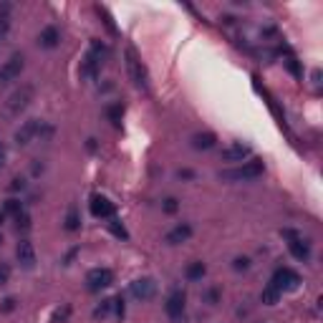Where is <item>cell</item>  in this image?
Listing matches in <instances>:
<instances>
[{
  "instance_id": "8fae6325",
  "label": "cell",
  "mask_w": 323,
  "mask_h": 323,
  "mask_svg": "<svg viewBox=\"0 0 323 323\" xmlns=\"http://www.w3.org/2000/svg\"><path fill=\"white\" fill-rule=\"evenodd\" d=\"M15 258H18V263H20L23 268H33V265H35V248H33L30 240H20V242H18Z\"/></svg>"
},
{
  "instance_id": "d6986e66",
  "label": "cell",
  "mask_w": 323,
  "mask_h": 323,
  "mask_svg": "<svg viewBox=\"0 0 323 323\" xmlns=\"http://www.w3.org/2000/svg\"><path fill=\"white\" fill-rule=\"evenodd\" d=\"M99 61L89 53L86 58H84V63H81V73H84V76H89V78H96V73H99Z\"/></svg>"
},
{
  "instance_id": "7402d4cb",
  "label": "cell",
  "mask_w": 323,
  "mask_h": 323,
  "mask_svg": "<svg viewBox=\"0 0 323 323\" xmlns=\"http://www.w3.org/2000/svg\"><path fill=\"white\" fill-rule=\"evenodd\" d=\"M99 63H104L106 58H109V48H106V43H101V40H94V43H91V51H89Z\"/></svg>"
},
{
  "instance_id": "8d00e7d4",
  "label": "cell",
  "mask_w": 323,
  "mask_h": 323,
  "mask_svg": "<svg viewBox=\"0 0 323 323\" xmlns=\"http://www.w3.org/2000/svg\"><path fill=\"white\" fill-rule=\"evenodd\" d=\"M0 311H3V313L15 311V298H5V301H3V306H0Z\"/></svg>"
},
{
  "instance_id": "484cf974",
  "label": "cell",
  "mask_w": 323,
  "mask_h": 323,
  "mask_svg": "<svg viewBox=\"0 0 323 323\" xmlns=\"http://www.w3.org/2000/svg\"><path fill=\"white\" fill-rule=\"evenodd\" d=\"M111 308H114V298H106V301H101V306L94 311V316H96V318H106V316L111 313Z\"/></svg>"
},
{
  "instance_id": "44dd1931",
  "label": "cell",
  "mask_w": 323,
  "mask_h": 323,
  "mask_svg": "<svg viewBox=\"0 0 323 323\" xmlns=\"http://www.w3.org/2000/svg\"><path fill=\"white\" fill-rule=\"evenodd\" d=\"M106 225H109V232H111V235H116V237H121V240H129V232H127L124 225H121L119 217H111Z\"/></svg>"
},
{
  "instance_id": "d6a6232c",
  "label": "cell",
  "mask_w": 323,
  "mask_h": 323,
  "mask_svg": "<svg viewBox=\"0 0 323 323\" xmlns=\"http://www.w3.org/2000/svg\"><path fill=\"white\" fill-rule=\"evenodd\" d=\"M232 268H235V270H248V268H250V258H235V260H232Z\"/></svg>"
},
{
  "instance_id": "6da1fadb",
  "label": "cell",
  "mask_w": 323,
  "mask_h": 323,
  "mask_svg": "<svg viewBox=\"0 0 323 323\" xmlns=\"http://www.w3.org/2000/svg\"><path fill=\"white\" fill-rule=\"evenodd\" d=\"M33 94H35L33 84H23L20 89H15V91L8 96V101H5V116H18V114L33 101Z\"/></svg>"
},
{
  "instance_id": "5b68a950",
  "label": "cell",
  "mask_w": 323,
  "mask_h": 323,
  "mask_svg": "<svg viewBox=\"0 0 323 323\" xmlns=\"http://www.w3.org/2000/svg\"><path fill=\"white\" fill-rule=\"evenodd\" d=\"M25 68V58L23 53H13L3 66H0V84H10V81H15Z\"/></svg>"
},
{
  "instance_id": "836d02e7",
  "label": "cell",
  "mask_w": 323,
  "mask_h": 323,
  "mask_svg": "<svg viewBox=\"0 0 323 323\" xmlns=\"http://www.w3.org/2000/svg\"><path fill=\"white\" fill-rule=\"evenodd\" d=\"M96 10H99V13H101V15L106 18V20H104V23H106V28H109L111 33H116V25L111 23V15H109V10H106V8H101V5H96Z\"/></svg>"
},
{
  "instance_id": "f35d334b",
  "label": "cell",
  "mask_w": 323,
  "mask_h": 323,
  "mask_svg": "<svg viewBox=\"0 0 323 323\" xmlns=\"http://www.w3.org/2000/svg\"><path fill=\"white\" fill-rule=\"evenodd\" d=\"M179 177H184V179H189V177H192V172H189V169H179Z\"/></svg>"
},
{
  "instance_id": "ac0fdd59",
  "label": "cell",
  "mask_w": 323,
  "mask_h": 323,
  "mask_svg": "<svg viewBox=\"0 0 323 323\" xmlns=\"http://www.w3.org/2000/svg\"><path fill=\"white\" fill-rule=\"evenodd\" d=\"M68 232H76L78 227H81V215H78V207L76 205H71L68 207V215H66V225H63Z\"/></svg>"
},
{
  "instance_id": "4fadbf2b",
  "label": "cell",
  "mask_w": 323,
  "mask_h": 323,
  "mask_svg": "<svg viewBox=\"0 0 323 323\" xmlns=\"http://www.w3.org/2000/svg\"><path fill=\"white\" fill-rule=\"evenodd\" d=\"M58 40H61V30L56 25H46L43 30H40V35H38V46L40 48H56Z\"/></svg>"
},
{
  "instance_id": "e575fe53",
  "label": "cell",
  "mask_w": 323,
  "mask_h": 323,
  "mask_svg": "<svg viewBox=\"0 0 323 323\" xmlns=\"http://www.w3.org/2000/svg\"><path fill=\"white\" fill-rule=\"evenodd\" d=\"M114 311H116V318H124V298L121 296L114 298Z\"/></svg>"
},
{
  "instance_id": "ab89813d",
  "label": "cell",
  "mask_w": 323,
  "mask_h": 323,
  "mask_svg": "<svg viewBox=\"0 0 323 323\" xmlns=\"http://www.w3.org/2000/svg\"><path fill=\"white\" fill-rule=\"evenodd\" d=\"M5 217H8V215H5L3 210H0V225H3V222H5Z\"/></svg>"
},
{
  "instance_id": "e0dca14e",
  "label": "cell",
  "mask_w": 323,
  "mask_h": 323,
  "mask_svg": "<svg viewBox=\"0 0 323 323\" xmlns=\"http://www.w3.org/2000/svg\"><path fill=\"white\" fill-rule=\"evenodd\" d=\"M205 273H207V265H205V263H199V260L189 263L187 270H184L187 280H202V278H205Z\"/></svg>"
},
{
  "instance_id": "52a82bcc",
  "label": "cell",
  "mask_w": 323,
  "mask_h": 323,
  "mask_svg": "<svg viewBox=\"0 0 323 323\" xmlns=\"http://www.w3.org/2000/svg\"><path fill=\"white\" fill-rule=\"evenodd\" d=\"M184 306H187V298L182 291H172L167 296V303H164V311L167 316L174 321V323H184Z\"/></svg>"
},
{
  "instance_id": "3957f363",
  "label": "cell",
  "mask_w": 323,
  "mask_h": 323,
  "mask_svg": "<svg viewBox=\"0 0 323 323\" xmlns=\"http://www.w3.org/2000/svg\"><path fill=\"white\" fill-rule=\"evenodd\" d=\"M263 169H265L263 159H250V162H242V167H237V169L222 172V177L225 179H255L263 174Z\"/></svg>"
},
{
  "instance_id": "d590c367",
  "label": "cell",
  "mask_w": 323,
  "mask_h": 323,
  "mask_svg": "<svg viewBox=\"0 0 323 323\" xmlns=\"http://www.w3.org/2000/svg\"><path fill=\"white\" fill-rule=\"evenodd\" d=\"M10 189H13V192H23V189H25V179H20V177L10 179Z\"/></svg>"
},
{
  "instance_id": "60d3db41",
  "label": "cell",
  "mask_w": 323,
  "mask_h": 323,
  "mask_svg": "<svg viewBox=\"0 0 323 323\" xmlns=\"http://www.w3.org/2000/svg\"><path fill=\"white\" fill-rule=\"evenodd\" d=\"M0 245H3V235H0Z\"/></svg>"
},
{
  "instance_id": "d4e9b609",
  "label": "cell",
  "mask_w": 323,
  "mask_h": 323,
  "mask_svg": "<svg viewBox=\"0 0 323 323\" xmlns=\"http://www.w3.org/2000/svg\"><path fill=\"white\" fill-rule=\"evenodd\" d=\"M278 298H280V291H275L273 286H268V288L263 291V303H268V306H275V303H278Z\"/></svg>"
},
{
  "instance_id": "1f68e13d",
  "label": "cell",
  "mask_w": 323,
  "mask_h": 323,
  "mask_svg": "<svg viewBox=\"0 0 323 323\" xmlns=\"http://www.w3.org/2000/svg\"><path fill=\"white\" fill-rule=\"evenodd\" d=\"M220 301V288H210L207 293H205V303H210V306H215Z\"/></svg>"
},
{
  "instance_id": "5bb4252c",
  "label": "cell",
  "mask_w": 323,
  "mask_h": 323,
  "mask_svg": "<svg viewBox=\"0 0 323 323\" xmlns=\"http://www.w3.org/2000/svg\"><path fill=\"white\" fill-rule=\"evenodd\" d=\"M189 237H192V225H187V222H179L177 227H172L167 232V242H169V245H179V242H187Z\"/></svg>"
},
{
  "instance_id": "9c48e42d",
  "label": "cell",
  "mask_w": 323,
  "mask_h": 323,
  "mask_svg": "<svg viewBox=\"0 0 323 323\" xmlns=\"http://www.w3.org/2000/svg\"><path fill=\"white\" fill-rule=\"evenodd\" d=\"M129 291H132V296L137 301H152L154 293H157V283L152 278H137L132 286H129Z\"/></svg>"
},
{
  "instance_id": "f1b7e54d",
  "label": "cell",
  "mask_w": 323,
  "mask_h": 323,
  "mask_svg": "<svg viewBox=\"0 0 323 323\" xmlns=\"http://www.w3.org/2000/svg\"><path fill=\"white\" fill-rule=\"evenodd\" d=\"M162 210H164L167 215H174V212L179 210V202H177L174 197H167V199H164V205H162Z\"/></svg>"
},
{
  "instance_id": "7a4b0ae2",
  "label": "cell",
  "mask_w": 323,
  "mask_h": 323,
  "mask_svg": "<svg viewBox=\"0 0 323 323\" xmlns=\"http://www.w3.org/2000/svg\"><path fill=\"white\" fill-rule=\"evenodd\" d=\"M127 68H129V76H132V81H134V86L142 89V91H147V89H149L147 68H144V63L139 61V56H137V51H134L132 46L127 48Z\"/></svg>"
},
{
  "instance_id": "9a60e30c",
  "label": "cell",
  "mask_w": 323,
  "mask_h": 323,
  "mask_svg": "<svg viewBox=\"0 0 323 323\" xmlns=\"http://www.w3.org/2000/svg\"><path fill=\"white\" fill-rule=\"evenodd\" d=\"M288 248H291L293 258H298V260H308V258H311V245H308L306 240H301V235L291 237V242H288Z\"/></svg>"
},
{
  "instance_id": "4316f807",
  "label": "cell",
  "mask_w": 323,
  "mask_h": 323,
  "mask_svg": "<svg viewBox=\"0 0 323 323\" xmlns=\"http://www.w3.org/2000/svg\"><path fill=\"white\" fill-rule=\"evenodd\" d=\"M15 227H18V230H23V232H25V230H30V215H28L25 210H23L20 215H15Z\"/></svg>"
},
{
  "instance_id": "7c38bea8",
  "label": "cell",
  "mask_w": 323,
  "mask_h": 323,
  "mask_svg": "<svg viewBox=\"0 0 323 323\" xmlns=\"http://www.w3.org/2000/svg\"><path fill=\"white\" fill-rule=\"evenodd\" d=\"M248 157H250V147L242 144V142H235L227 149H222V159L225 162H245Z\"/></svg>"
},
{
  "instance_id": "ba28073f",
  "label": "cell",
  "mask_w": 323,
  "mask_h": 323,
  "mask_svg": "<svg viewBox=\"0 0 323 323\" xmlns=\"http://www.w3.org/2000/svg\"><path fill=\"white\" fill-rule=\"evenodd\" d=\"M91 215L101 217V220H111L116 215V205L109 197H104V194H94L91 197Z\"/></svg>"
},
{
  "instance_id": "cb8c5ba5",
  "label": "cell",
  "mask_w": 323,
  "mask_h": 323,
  "mask_svg": "<svg viewBox=\"0 0 323 323\" xmlns=\"http://www.w3.org/2000/svg\"><path fill=\"white\" fill-rule=\"evenodd\" d=\"M283 48H286V46H283ZM286 53H288V58H286V66H288V71L296 76V78H301V66H298V61H296V56L286 48Z\"/></svg>"
},
{
  "instance_id": "74e56055",
  "label": "cell",
  "mask_w": 323,
  "mask_h": 323,
  "mask_svg": "<svg viewBox=\"0 0 323 323\" xmlns=\"http://www.w3.org/2000/svg\"><path fill=\"white\" fill-rule=\"evenodd\" d=\"M5 164V149H3V144H0V167Z\"/></svg>"
},
{
  "instance_id": "30bf717a",
  "label": "cell",
  "mask_w": 323,
  "mask_h": 323,
  "mask_svg": "<svg viewBox=\"0 0 323 323\" xmlns=\"http://www.w3.org/2000/svg\"><path fill=\"white\" fill-rule=\"evenodd\" d=\"M35 134H40V121H38V119H30V121H25V124L15 132V144H18V147H25V144H30V139H33Z\"/></svg>"
},
{
  "instance_id": "2e32d148",
  "label": "cell",
  "mask_w": 323,
  "mask_h": 323,
  "mask_svg": "<svg viewBox=\"0 0 323 323\" xmlns=\"http://www.w3.org/2000/svg\"><path fill=\"white\" fill-rule=\"evenodd\" d=\"M215 142H217V139H215V134H212V132L194 134V137H192V147H194V149H212V147H215Z\"/></svg>"
},
{
  "instance_id": "f546056e",
  "label": "cell",
  "mask_w": 323,
  "mask_h": 323,
  "mask_svg": "<svg viewBox=\"0 0 323 323\" xmlns=\"http://www.w3.org/2000/svg\"><path fill=\"white\" fill-rule=\"evenodd\" d=\"M10 280V265L8 263H0V286H5Z\"/></svg>"
},
{
  "instance_id": "83f0119b",
  "label": "cell",
  "mask_w": 323,
  "mask_h": 323,
  "mask_svg": "<svg viewBox=\"0 0 323 323\" xmlns=\"http://www.w3.org/2000/svg\"><path fill=\"white\" fill-rule=\"evenodd\" d=\"M68 316H71V306L66 303V306H61V308L53 313V323H66V321H68Z\"/></svg>"
},
{
  "instance_id": "ffe728a7",
  "label": "cell",
  "mask_w": 323,
  "mask_h": 323,
  "mask_svg": "<svg viewBox=\"0 0 323 323\" xmlns=\"http://www.w3.org/2000/svg\"><path fill=\"white\" fill-rule=\"evenodd\" d=\"M106 116H109V121L114 127H119L121 124V116H124V104H109L106 106Z\"/></svg>"
},
{
  "instance_id": "4dcf8cb0",
  "label": "cell",
  "mask_w": 323,
  "mask_h": 323,
  "mask_svg": "<svg viewBox=\"0 0 323 323\" xmlns=\"http://www.w3.org/2000/svg\"><path fill=\"white\" fill-rule=\"evenodd\" d=\"M8 30H10V18H0V43L8 38Z\"/></svg>"
},
{
  "instance_id": "603a6c76",
  "label": "cell",
  "mask_w": 323,
  "mask_h": 323,
  "mask_svg": "<svg viewBox=\"0 0 323 323\" xmlns=\"http://www.w3.org/2000/svg\"><path fill=\"white\" fill-rule=\"evenodd\" d=\"M3 212H5V215H13V217H15V215H20V212H23V202H20V199H15V197L5 199V202H3Z\"/></svg>"
},
{
  "instance_id": "8992f818",
  "label": "cell",
  "mask_w": 323,
  "mask_h": 323,
  "mask_svg": "<svg viewBox=\"0 0 323 323\" xmlns=\"http://www.w3.org/2000/svg\"><path fill=\"white\" fill-rule=\"evenodd\" d=\"M111 283H114V273H111L109 268H94V270H89V275H86V288H89L91 293H99V291L109 288Z\"/></svg>"
},
{
  "instance_id": "277c9868",
  "label": "cell",
  "mask_w": 323,
  "mask_h": 323,
  "mask_svg": "<svg viewBox=\"0 0 323 323\" xmlns=\"http://www.w3.org/2000/svg\"><path fill=\"white\" fill-rule=\"evenodd\" d=\"M270 286L275 291H296L301 286V275L291 268H278L273 273V280H270Z\"/></svg>"
}]
</instances>
